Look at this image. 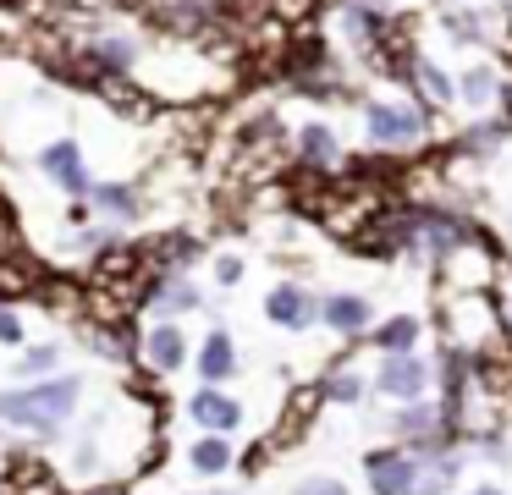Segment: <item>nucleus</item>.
Returning a JSON list of instances; mask_svg holds the SVG:
<instances>
[{
	"mask_svg": "<svg viewBox=\"0 0 512 495\" xmlns=\"http://www.w3.org/2000/svg\"><path fill=\"white\" fill-rule=\"evenodd\" d=\"M325 325H336L342 336H353V330L369 325V303H364V297H353V292L331 297V303H325Z\"/></svg>",
	"mask_w": 512,
	"mask_h": 495,
	"instance_id": "nucleus-10",
	"label": "nucleus"
},
{
	"mask_svg": "<svg viewBox=\"0 0 512 495\" xmlns=\"http://www.w3.org/2000/svg\"><path fill=\"white\" fill-rule=\"evenodd\" d=\"M182 358H188V341H182L177 325L149 330V363H155V369H182Z\"/></svg>",
	"mask_w": 512,
	"mask_h": 495,
	"instance_id": "nucleus-9",
	"label": "nucleus"
},
{
	"mask_svg": "<svg viewBox=\"0 0 512 495\" xmlns=\"http://www.w3.org/2000/svg\"><path fill=\"white\" fill-rule=\"evenodd\" d=\"M89 55L100 66H133V44L116 39V33H105V39H89Z\"/></svg>",
	"mask_w": 512,
	"mask_h": 495,
	"instance_id": "nucleus-17",
	"label": "nucleus"
},
{
	"mask_svg": "<svg viewBox=\"0 0 512 495\" xmlns=\"http://www.w3.org/2000/svg\"><path fill=\"white\" fill-rule=\"evenodd\" d=\"M72 407H78V380H39L28 391L0 396V418L23 424V429H56V424H67Z\"/></svg>",
	"mask_w": 512,
	"mask_h": 495,
	"instance_id": "nucleus-1",
	"label": "nucleus"
},
{
	"mask_svg": "<svg viewBox=\"0 0 512 495\" xmlns=\"http://www.w3.org/2000/svg\"><path fill=\"white\" fill-rule=\"evenodd\" d=\"M89 198L105 209V215H133V187H116V182H89Z\"/></svg>",
	"mask_w": 512,
	"mask_h": 495,
	"instance_id": "nucleus-14",
	"label": "nucleus"
},
{
	"mask_svg": "<svg viewBox=\"0 0 512 495\" xmlns=\"http://www.w3.org/2000/svg\"><path fill=\"white\" fill-rule=\"evenodd\" d=\"M413 336H419V319H408V314H402V319H386L375 341H380L386 352H408V347H413Z\"/></svg>",
	"mask_w": 512,
	"mask_h": 495,
	"instance_id": "nucleus-16",
	"label": "nucleus"
},
{
	"mask_svg": "<svg viewBox=\"0 0 512 495\" xmlns=\"http://www.w3.org/2000/svg\"><path fill=\"white\" fill-rule=\"evenodd\" d=\"M193 468H199V473H226V468H232V446H226L221 435L199 440V446H193Z\"/></svg>",
	"mask_w": 512,
	"mask_h": 495,
	"instance_id": "nucleus-13",
	"label": "nucleus"
},
{
	"mask_svg": "<svg viewBox=\"0 0 512 495\" xmlns=\"http://www.w3.org/2000/svg\"><path fill=\"white\" fill-rule=\"evenodd\" d=\"M430 424H435L430 407H413V413H402V429H430Z\"/></svg>",
	"mask_w": 512,
	"mask_h": 495,
	"instance_id": "nucleus-23",
	"label": "nucleus"
},
{
	"mask_svg": "<svg viewBox=\"0 0 512 495\" xmlns=\"http://www.w3.org/2000/svg\"><path fill=\"white\" fill-rule=\"evenodd\" d=\"M39 171L50 176V182L56 187H67V193H89V165H83V149L72 138H56V143H45V149H39Z\"/></svg>",
	"mask_w": 512,
	"mask_h": 495,
	"instance_id": "nucleus-3",
	"label": "nucleus"
},
{
	"mask_svg": "<svg viewBox=\"0 0 512 495\" xmlns=\"http://www.w3.org/2000/svg\"><path fill=\"white\" fill-rule=\"evenodd\" d=\"M215 275H221V281H226V286H232V281H237V275H243V264H237V259H221V264H215Z\"/></svg>",
	"mask_w": 512,
	"mask_h": 495,
	"instance_id": "nucleus-24",
	"label": "nucleus"
},
{
	"mask_svg": "<svg viewBox=\"0 0 512 495\" xmlns=\"http://www.w3.org/2000/svg\"><path fill=\"white\" fill-rule=\"evenodd\" d=\"M232 363H237V352H232V336H226V330H215V336L204 341V352H199V369H204V380H226V374H232Z\"/></svg>",
	"mask_w": 512,
	"mask_h": 495,
	"instance_id": "nucleus-11",
	"label": "nucleus"
},
{
	"mask_svg": "<svg viewBox=\"0 0 512 495\" xmlns=\"http://www.w3.org/2000/svg\"><path fill=\"white\" fill-rule=\"evenodd\" d=\"M474 495H501V490H474Z\"/></svg>",
	"mask_w": 512,
	"mask_h": 495,
	"instance_id": "nucleus-25",
	"label": "nucleus"
},
{
	"mask_svg": "<svg viewBox=\"0 0 512 495\" xmlns=\"http://www.w3.org/2000/svg\"><path fill=\"white\" fill-rule=\"evenodd\" d=\"M331 396H336V402H358V374H336Z\"/></svg>",
	"mask_w": 512,
	"mask_h": 495,
	"instance_id": "nucleus-19",
	"label": "nucleus"
},
{
	"mask_svg": "<svg viewBox=\"0 0 512 495\" xmlns=\"http://www.w3.org/2000/svg\"><path fill=\"white\" fill-rule=\"evenodd\" d=\"M193 418H199L210 435H226V429H237L243 407H237L232 396H221V391H199V396H193Z\"/></svg>",
	"mask_w": 512,
	"mask_h": 495,
	"instance_id": "nucleus-7",
	"label": "nucleus"
},
{
	"mask_svg": "<svg viewBox=\"0 0 512 495\" xmlns=\"http://www.w3.org/2000/svg\"><path fill=\"white\" fill-rule=\"evenodd\" d=\"M0 341H12V347L23 341V319H17L12 308H0Z\"/></svg>",
	"mask_w": 512,
	"mask_h": 495,
	"instance_id": "nucleus-20",
	"label": "nucleus"
},
{
	"mask_svg": "<svg viewBox=\"0 0 512 495\" xmlns=\"http://www.w3.org/2000/svg\"><path fill=\"white\" fill-rule=\"evenodd\" d=\"M419 77H424V88H430L435 99H457V83L441 72V66H430V61H419Z\"/></svg>",
	"mask_w": 512,
	"mask_h": 495,
	"instance_id": "nucleus-18",
	"label": "nucleus"
},
{
	"mask_svg": "<svg viewBox=\"0 0 512 495\" xmlns=\"http://www.w3.org/2000/svg\"><path fill=\"white\" fill-rule=\"evenodd\" d=\"M298 495H347V490L331 479H309V484H298Z\"/></svg>",
	"mask_w": 512,
	"mask_h": 495,
	"instance_id": "nucleus-22",
	"label": "nucleus"
},
{
	"mask_svg": "<svg viewBox=\"0 0 512 495\" xmlns=\"http://www.w3.org/2000/svg\"><path fill=\"white\" fill-rule=\"evenodd\" d=\"M50 363H56V347H34V352L23 358V369H28V374H39V369H50Z\"/></svg>",
	"mask_w": 512,
	"mask_h": 495,
	"instance_id": "nucleus-21",
	"label": "nucleus"
},
{
	"mask_svg": "<svg viewBox=\"0 0 512 495\" xmlns=\"http://www.w3.org/2000/svg\"><path fill=\"white\" fill-rule=\"evenodd\" d=\"M496 72H490V66H474V72L463 77V83H457V94L468 99V105H490V99H496Z\"/></svg>",
	"mask_w": 512,
	"mask_h": 495,
	"instance_id": "nucleus-15",
	"label": "nucleus"
},
{
	"mask_svg": "<svg viewBox=\"0 0 512 495\" xmlns=\"http://www.w3.org/2000/svg\"><path fill=\"white\" fill-rule=\"evenodd\" d=\"M380 391L397 396V402H413V396H424V363L413 358V352H391L386 369H380Z\"/></svg>",
	"mask_w": 512,
	"mask_h": 495,
	"instance_id": "nucleus-5",
	"label": "nucleus"
},
{
	"mask_svg": "<svg viewBox=\"0 0 512 495\" xmlns=\"http://www.w3.org/2000/svg\"><path fill=\"white\" fill-rule=\"evenodd\" d=\"M265 314L276 319V325H287V330H303L314 319V297L303 292V286H276V292L265 297Z\"/></svg>",
	"mask_w": 512,
	"mask_h": 495,
	"instance_id": "nucleus-6",
	"label": "nucleus"
},
{
	"mask_svg": "<svg viewBox=\"0 0 512 495\" xmlns=\"http://www.w3.org/2000/svg\"><path fill=\"white\" fill-rule=\"evenodd\" d=\"M369 479H375L380 495H413V484H419V462L402 457V451H375V457H369Z\"/></svg>",
	"mask_w": 512,
	"mask_h": 495,
	"instance_id": "nucleus-4",
	"label": "nucleus"
},
{
	"mask_svg": "<svg viewBox=\"0 0 512 495\" xmlns=\"http://www.w3.org/2000/svg\"><path fill=\"white\" fill-rule=\"evenodd\" d=\"M298 149H303L309 165H331L336 160V132L325 127V121H309V127L298 132Z\"/></svg>",
	"mask_w": 512,
	"mask_h": 495,
	"instance_id": "nucleus-12",
	"label": "nucleus"
},
{
	"mask_svg": "<svg viewBox=\"0 0 512 495\" xmlns=\"http://www.w3.org/2000/svg\"><path fill=\"white\" fill-rule=\"evenodd\" d=\"M369 138L380 149H413L424 138V116L413 105H369Z\"/></svg>",
	"mask_w": 512,
	"mask_h": 495,
	"instance_id": "nucleus-2",
	"label": "nucleus"
},
{
	"mask_svg": "<svg viewBox=\"0 0 512 495\" xmlns=\"http://www.w3.org/2000/svg\"><path fill=\"white\" fill-rule=\"evenodd\" d=\"M419 226H424V237H430L441 253H452L457 242L468 237V226L452 215V209H419Z\"/></svg>",
	"mask_w": 512,
	"mask_h": 495,
	"instance_id": "nucleus-8",
	"label": "nucleus"
}]
</instances>
